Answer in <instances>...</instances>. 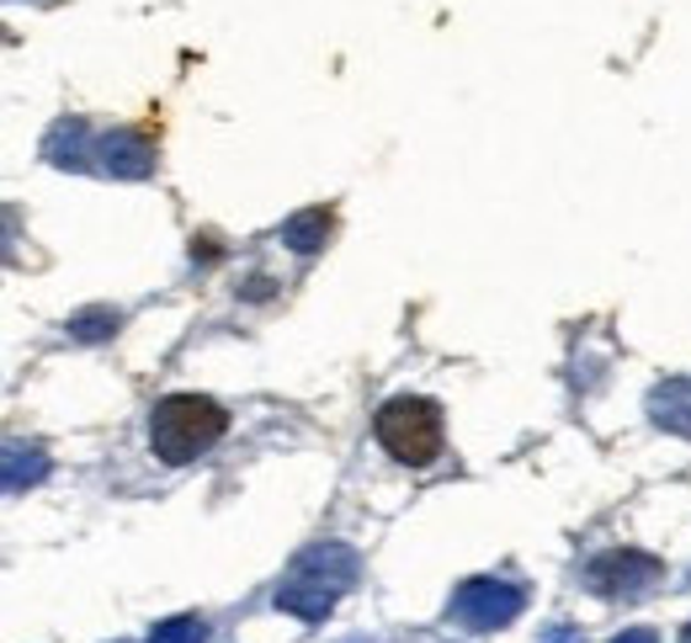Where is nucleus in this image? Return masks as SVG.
<instances>
[{
  "label": "nucleus",
  "mask_w": 691,
  "mask_h": 643,
  "mask_svg": "<svg viewBox=\"0 0 691 643\" xmlns=\"http://www.w3.org/2000/svg\"><path fill=\"white\" fill-rule=\"evenodd\" d=\"M373 437L378 447L394 458V463H405V469H426V463H437L442 458V409L431 405V399H420V394H399V399H388V405L373 415Z\"/></svg>",
  "instance_id": "nucleus-2"
},
{
  "label": "nucleus",
  "mask_w": 691,
  "mask_h": 643,
  "mask_svg": "<svg viewBox=\"0 0 691 643\" xmlns=\"http://www.w3.org/2000/svg\"><path fill=\"white\" fill-rule=\"evenodd\" d=\"M229 431V409L213 405L207 394H171L149 415V441L166 463H192L207 447H218Z\"/></svg>",
  "instance_id": "nucleus-1"
}]
</instances>
